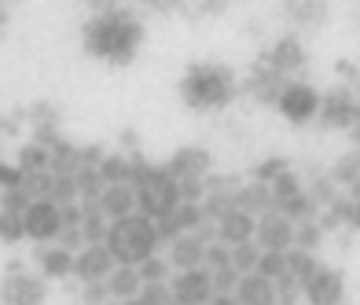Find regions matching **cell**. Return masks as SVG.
<instances>
[{"mask_svg": "<svg viewBox=\"0 0 360 305\" xmlns=\"http://www.w3.org/2000/svg\"><path fill=\"white\" fill-rule=\"evenodd\" d=\"M287 11L302 26H316V22H323V15H327V0H287Z\"/></svg>", "mask_w": 360, "mask_h": 305, "instance_id": "cell-21", "label": "cell"}, {"mask_svg": "<svg viewBox=\"0 0 360 305\" xmlns=\"http://www.w3.org/2000/svg\"><path fill=\"white\" fill-rule=\"evenodd\" d=\"M100 176H103V184H114V181H129V176H133V166H129L125 158H103Z\"/></svg>", "mask_w": 360, "mask_h": 305, "instance_id": "cell-28", "label": "cell"}, {"mask_svg": "<svg viewBox=\"0 0 360 305\" xmlns=\"http://www.w3.org/2000/svg\"><path fill=\"white\" fill-rule=\"evenodd\" d=\"M217 235L224 239L228 247L232 243H243V239H254V217L247 214V210H232V206H228V210L217 217Z\"/></svg>", "mask_w": 360, "mask_h": 305, "instance_id": "cell-11", "label": "cell"}, {"mask_svg": "<svg viewBox=\"0 0 360 305\" xmlns=\"http://www.w3.org/2000/svg\"><path fill=\"white\" fill-rule=\"evenodd\" d=\"M169 291L176 301L195 305V301H210L214 294V283H210V272L202 265H191V268H180V276L169 283Z\"/></svg>", "mask_w": 360, "mask_h": 305, "instance_id": "cell-7", "label": "cell"}, {"mask_svg": "<svg viewBox=\"0 0 360 305\" xmlns=\"http://www.w3.org/2000/svg\"><path fill=\"white\" fill-rule=\"evenodd\" d=\"M136 272H140V283H147V280H166L169 265L162 261V258H155V254H147V258L136 265Z\"/></svg>", "mask_w": 360, "mask_h": 305, "instance_id": "cell-29", "label": "cell"}, {"mask_svg": "<svg viewBox=\"0 0 360 305\" xmlns=\"http://www.w3.org/2000/svg\"><path fill=\"white\" fill-rule=\"evenodd\" d=\"M261 276H269V280H276L280 272L287 268V254L283 250H265V254H257V265H254Z\"/></svg>", "mask_w": 360, "mask_h": 305, "instance_id": "cell-25", "label": "cell"}, {"mask_svg": "<svg viewBox=\"0 0 360 305\" xmlns=\"http://www.w3.org/2000/svg\"><path fill=\"white\" fill-rule=\"evenodd\" d=\"M276 206H280L287 217H305L309 214V199L302 195V191H298V195H290V199H283V202H276Z\"/></svg>", "mask_w": 360, "mask_h": 305, "instance_id": "cell-33", "label": "cell"}, {"mask_svg": "<svg viewBox=\"0 0 360 305\" xmlns=\"http://www.w3.org/2000/svg\"><path fill=\"white\" fill-rule=\"evenodd\" d=\"M59 214H63V224H81V210H77V206H70V202H63Z\"/></svg>", "mask_w": 360, "mask_h": 305, "instance_id": "cell-36", "label": "cell"}, {"mask_svg": "<svg viewBox=\"0 0 360 305\" xmlns=\"http://www.w3.org/2000/svg\"><path fill=\"white\" fill-rule=\"evenodd\" d=\"M206 258V243H202V235H173V250H169V261L176 268H191V265H202Z\"/></svg>", "mask_w": 360, "mask_h": 305, "instance_id": "cell-14", "label": "cell"}, {"mask_svg": "<svg viewBox=\"0 0 360 305\" xmlns=\"http://www.w3.org/2000/svg\"><path fill=\"white\" fill-rule=\"evenodd\" d=\"M100 210L107 217H122V214H133L136 210V188L129 184V181H114V184H103L100 191Z\"/></svg>", "mask_w": 360, "mask_h": 305, "instance_id": "cell-10", "label": "cell"}, {"mask_svg": "<svg viewBox=\"0 0 360 305\" xmlns=\"http://www.w3.org/2000/svg\"><path fill=\"white\" fill-rule=\"evenodd\" d=\"M353 224H360V202L353 206Z\"/></svg>", "mask_w": 360, "mask_h": 305, "instance_id": "cell-42", "label": "cell"}, {"mask_svg": "<svg viewBox=\"0 0 360 305\" xmlns=\"http://www.w3.org/2000/svg\"><path fill=\"white\" fill-rule=\"evenodd\" d=\"M335 217H346V221H353V206H349V202H335Z\"/></svg>", "mask_w": 360, "mask_h": 305, "instance_id": "cell-38", "label": "cell"}, {"mask_svg": "<svg viewBox=\"0 0 360 305\" xmlns=\"http://www.w3.org/2000/svg\"><path fill=\"white\" fill-rule=\"evenodd\" d=\"M92 8H107V4H114V0H89Z\"/></svg>", "mask_w": 360, "mask_h": 305, "instance_id": "cell-40", "label": "cell"}, {"mask_svg": "<svg viewBox=\"0 0 360 305\" xmlns=\"http://www.w3.org/2000/svg\"><path fill=\"white\" fill-rule=\"evenodd\" d=\"M136 298L147 301V305H162V301H173V291H169L166 280H147V283H140Z\"/></svg>", "mask_w": 360, "mask_h": 305, "instance_id": "cell-24", "label": "cell"}, {"mask_svg": "<svg viewBox=\"0 0 360 305\" xmlns=\"http://www.w3.org/2000/svg\"><path fill=\"white\" fill-rule=\"evenodd\" d=\"M298 243H302L305 250L316 247V243H320V232H316V228H302V232H298Z\"/></svg>", "mask_w": 360, "mask_h": 305, "instance_id": "cell-37", "label": "cell"}, {"mask_svg": "<svg viewBox=\"0 0 360 305\" xmlns=\"http://www.w3.org/2000/svg\"><path fill=\"white\" fill-rule=\"evenodd\" d=\"M202 261H210L214 268H221V265H232V250H228V243L221 239V243L206 247V258H202Z\"/></svg>", "mask_w": 360, "mask_h": 305, "instance_id": "cell-32", "label": "cell"}, {"mask_svg": "<svg viewBox=\"0 0 360 305\" xmlns=\"http://www.w3.org/2000/svg\"><path fill=\"white\" fill-rule=\"evenodd\" d=\"M316 110H320V122H323V125H331V129H349V122L356 118L349 92H342V89L327 96V100H323Z\"/></svg>", "mask_w": 360, "mask_h": 305, "instance_id": "cell-12", "label": "cell"}, {"mask_svg": "<svg viewBox=\"0 0 360 305\" xmlns=\"http://www.w3.org/2000/svg\"><path fill=\"white\" fill-rule=\"evenodd\" d=\"M22 228L30 239H37V243H48V239H56L59 228H63V214H59V202L56 199H34V202H26V210H22Z\"/></svg>", "mask_w": 360, "mask_h": 305, "instance_id": "cell-5", "label": "cell"}, {"mask_svg": "<svg viewBox=\"0 0 360 305\" xmlns=\"http://www.w3.org/2000/svg\"><path fill=\"white\" fill-rule=\"evenodd\" d=\"M269 202H272V195H269L265 184H254V188H247V191H239V210H247V214L265 210Z\"/></svg>", "mask_w": 360, "mask_h": 305, "instance_id": "cell-23", "label": "cell"}, {"mask_svg": "<svg viewBox=\"0 0 360 305\" xmlns=\"http://www.w3.org/2000/svg\"><path fill=\"white\" fill-rule=\"evenodd\" d=\"M287 272H290V276L298 280V283H309V276L316 272V261L309 258L305 250H298V254H287Z\"/></svg>", "mask_w": 360, "mask_h": 305, "instance_id": "cell-26", "label": "cell"}, {"mask_svg": "<svg viewBox=\"0 0 360 305\" xmlns=\"http://www.w3.org/2000/svg\"><path fill=\"white\" fill-rule=\"evenodd\" d=\"M305 291H309V301H338L342 298V276L338 272H327V268H316L313 276H309L305 283Z\"/></svg>", "mask_w": 360, "mask_h": 305, "instance_id": "cell-18", "label": "cell"}, {"mask_svg": "<svg viewBox=\"0 0 360 305\" xmlns=\"http://www.w3.org/2000/svg\"><path fill=\"white\" fill-rule=\"evenodd\" d=\"M272 181H276V188H272V191H276L272 202H283V199H290V195H298V181H294L287 169H280V173L272 176Z\"/></svg>", "mask_w": 360, "mask_h": 305, "instance_id": "cell-30", "label": "cell"}, {"mask_svg": "<svg viewBox=\"0 0 360 305\" xmlns=\"http://www.w3.org/2000/svg\"><path fill=\"white\" fill-rule=\"evenodd\" d=\"M254 235L261 239L265 250H287L294 243V224L287 214H269L261 217V224H254Z\"/></svg>", "mask_w": 360, "mask_h": 305, "instance_id": "cell-9", "label": "cell"}, {"mask_svg": "<svg viewBox=\"0 0 360 305\" xmlns=\"http://www.w3.org/2000/svg\"><path fill=\"white\" fill-rule=\"evenodd\" d=\"M236 298H239V301H247V305L272 301V298H276L272 280H269V276H261L257 268H250L247 276H239V280H236Z\"/></svg>", "mask_w": 360, "mask_h": 305, "instance_id": "cell-13", "label": "cell"}, {"mask_svg": "<svg viewBox=\"0 0 360 305\" xmlns=\"http://www.w3.org/2000/svg\"><path fill=\"white\" fill-rule=\"evenodd\" d=\"M276 103H280V115L287 122H309L316 115V107H320V96L302 85V82H294V85H283L280 96H276Z\"/></svg>", "mask_w": 360, "mask_h": 305, "instance_id": "cell-6", "label": "cell"}, {"mask_svg": "<svg viewBox=\"0 0 360 305\" xmlns=\"http://www.w3.org/2000/svg\"><path fill=\"white\" fill-rule=\"evenodd\" d=\"M236 92V77L228 67L217 63H195L188 67L184 82H180V96L191 110H221Z\"/></svg>", "mask_w": 360, "mask_h": 305, "instance_id": "cell-3", "label": "cell"}, {"mask_svg": "<svg viewBox=\"0 0 360 305\" xmlns=\"http://www.w3.org/2000/svg\"><path fill=\"white\" fill-rule=\"evenodd\" d=\"M26 235V228H22V214L19 210H0V239L4 243H19V239Z\"/></svg>", "mask_w": 360, "mask_h": 305, "instance_id": "cell-22", "label": "cell"}, {"mask_svg": "<svg viewBox=\"0 0 360 305\" xmlns=\"http://www.w3.org/2000/svg\"><path fill=\"white\" fill-rule=\"evenodd\" d=\"M103 243H107V250L114 254V261H118V265H140L147 254H155V247H158L155 217L136 214V210L122 214V217H110Z\"/></svg>", "mask_w": 360, "mask_h": 305, "instance_id": "cell-2", "label": "cell"}, {"mask_svg": "<svg viewBox=\"0 0 360 305\" xmlns=\"http://www.w3.org/2000/svg\"><path fill=\"white\" fill-rule=\"evenodd\" d=\"M107 294L110 298H136V291H140V272H136V265H118L114 261V268L107 272Z\"/></svg>", "mask_w": 360, "mask_h": 305, "instance_id": "cell-15", "label": "cell"}, {"mask_svg": "<svg viewBox=\"0 0 360 305\" xmlns=\"http://www.w3.org/2000/svg\"><path fill=\"white\" fill-rule=\"evenodd\" d=\"M37 261H41L44 276H70L74 272V254L67 247H41Z\"/></svg>", "mask_w": 360, "mask_h": 305, "instance_id": "cell-20", "label": "cell"}, {"mask_svg": "<svg viewBox=\"0 0 360 305\" xmlns=\"http://www.w3.org/2000/svg\"><path fill=\"white\" fill-rule=\"evenodd\" d=\"M280 169H283L280 158H269V162H261V166L254 169V176H257V181H272V176L280 173Z\"/></svg>", "mask_w": 360, "mask_h": 305, "instance_id": "cell-35", "label": "cell"}, {"mask_svg": "<svg viewBox=\"0 0 360 305\" xmlns=\"http://www.w3.org/2000/svg\"><path fill=\"white\" fill-rule=\"evenodd\" d=\"M81 37H85L89 56L107 59L114 67H129L143 44V26L129 11H103L85 22V34Z\"/></svg>", "mask_w": 360, "mask_h": 305, "instance_id": "cell-1", "label": "cell"}, {"mask_svg": "<svg viewBox=\"0 0 360 305\" xmlns=\"http://www.w3.org/2000/svg\"><path fill=\"white\" fill-rule=\"evenodd\" d=\"M0 298L4 301H44V287L37 276H26V272H15V276H8L4 291H0Z\"/></svg>", "mask_w": 360, "mask_h": 305, "instance_id": "cell-16", "label": "cell"}, {"mask_svg": "<svg viewBox=\"0 0 360 305\" xmlns=\"http://www.w3.org/2000/svg\"><path fill=\"white\" fill-rule=\"evenodd\" d=\"M4 22H8V0H0V30H4Z\"/></svg>", "mask_w": 360, "mask_h": 305, "instance_id": "cell-39", "label": "cell"}, {"mask_svg": "<svg viewBox=\"0 0 360 305\" xmlns=\"http://www.w3.org/2000/svg\"><path fill=\"white\" fill-rule=\"evenodd\" d=\"M353 199L360 202V181H353Z\"/></svg>", "mask_w": 360, "mask_h": 305, "instance_id": "cell-41", "label": "cell"}, {"mask_svg": "<svg viewBox=\"0 0 360 305\" xmlns=\"http://www.w3.org/2000/svg\"><path fill=\"white\" fill-rule=\"evenodd\" d=\"M114 268V254L107 250V243H89L85 250L74 258V276L77 280H107V272Z\"/></svg>", "mask_w": 360, "mask_h": 305, "instance_id": "cell-8", "label": "cell"}, {"mask_svg": "<svg viewBox=\"0 0 360 305\" xmlns=\"http://www.w3.org/2000/svg\"><path fill=\"white\" fill-rule=\"evenodd\" d=\"M129 184L136 188V210L147 217H169L180 202V181L169 169H147V166H133Z\"/></svg>", "mask_w": 360, "mask_h": 305, "instance_id": "cell-4", "label": "cell"}, {"mask_svg": "<svg viewBox=\"0 0 360 305\" xmlns=\"http://www.w3.org/2000/svg\"><path fill=\"white\" fill-rule=\"evenodd\" d=\"M48 158H52V155H48L44 148H22V155H19V169H44L48 166Z\"/></svg>", "mask_w": 360, "mask_h": 305, "instance_id": "cell-31", "label": "cell"}, {"mask_svg": "<svg viewBox=\"0 0 360 305\" xmlns=\"http://www.w3.org/2000/svg\"><path fill=\"white\" fill-rule=\"evenodd\" d=\"M206 166H210V155H206V151H199V148H184V151H176V155L169 158V166H166V169L176 176V181H188V176H202Z\"/></svg>", "mask_w": 360, "mask_h": 305, "instance_id": "cell-17", "label": "cell"}, {"mask_svg": "<svg viewBox=\"0 0 360 305\" xmlns=\"http://www.w3.org/2000/svg\"><path fill=\"white\" fill-rule=\"evenodd\" d=\"M272 70L276 74H290V70H302L305 67V52H302V44L294 41V37H283L280 44L272 48Z\"/></svg>", "mask_w": 360, "mask_h": 305, "instance_id": "cell-19", "label": "cell"}, {"mask_svg": "<svg viewBox=\"0 0 360 305\" xmlns=\"http://www.w3.org/2000/svg\"><path fill=\"white\" fill-rule=\"evenodd\" d=\"M356 176H360V155H353V158H342L338 169H335V181L346 184V181H356Z\"/></svg>", "mask_w": 360, "mask_h": 305, "instance_id": "cell-34", "label": "cell"}, {"mask_svg": "<svg viewBox=\"0 0 360 305\" xmlns=\"http://www.w3.org/2000/svg\"><path fill=\"white\" fill-rule=\"evenodd\" d=\"M257 254H261V250H254L250 239L232 243V268H236V272H250V268L257 265Z\"/></svg>", "mask_w": 360, "mask_h": 305, "instance_id": "cell-27", "label": "cell"}]
</instances>
